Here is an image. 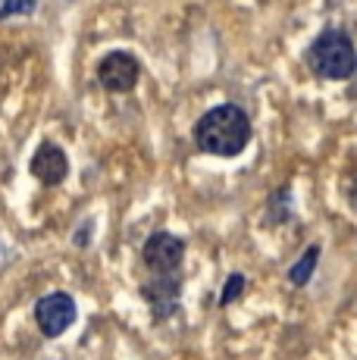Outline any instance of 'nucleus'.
Returning <instances> with one entry per match:
<instances>
[{
  "mask_svg": "<svg viewBox=\"0 0 357 360\" xmlns=\"http://www.w3.org/2000/svg\"><path fill=\"white\" fill-rule=\"evenodd\" d=\"M245 285H248V282H245V276L242 273H232L229 279H226V288H223V295H219V304H223V307H229L235 297H242Z\"/></svg>",
  "mask_w": 357,
  "mask_h": 360,
  "instance_id": "nucleus-10",
  "label": "nucleus"
},
{
  "mask_svg": "<svg viewBox=\"0 0 357 360\" xmlns=\"http://www.w3.org/2000/svg\"><path fill=\"white\" fill-rule=\"evenodd\" d=\"M197 150L214 157H238L251 141V120L235 103H219L207 110L191 129Z\"/></svg>",
  "mask_w": 357,
  "mask_h": 360,
  "instance_id": "nucleus-1",
  "label": "nucleus"
},
{
  "mask_svg": "<svg viewBox=\"0 0 357 360\" xmlns=\"http://www.w3.org/2000/svg\"><path fill=\"white\" fill-rule=\"evenodd\" d=\"M317 260H320V245H311L304 254H301V260L292 263V269H288V282L292 285H307L313 276V269H317Z\"/></svg>",
  "mask_w": 357,
  "mask_h": 360,
  "instance_id": "nucleus-8",
  "label": "nucleus"
},
{
  "mask_svg": "<svg viewBox=\"0 0 357 360\" xmlns=\"http://www.w3.org/2000/svg\"><path fill=\"white\" fill-rule=\"evenodd\" d=\"M354 72H357V69H354ZM354 94H357V88H354Z\"/></svg>",
  "mask_w": 357,
  "mask_h": 360,
  "instance_id": "nucleus-12",
  "label": "nucleus"
},
{
  "mask_svg": "<svg viewBox=\"0 0 357 360\" xmlns=\"http://www.w3.org/2000/svg\"><path fill=\"white\" fill-rule=\"evenodd\" d=\"M141 63L129 51H110L98 63V82L110 94H126L138 85Z\"/></svg>",
  "mask_w": 357,
  "mask_h": 360,
  "instance_id": "nucleus-5",
  "label": "nucleus"
},
{
  "mask_svg": "<svg viewBox=\"0 0 357 360\" xmlns=\"http://www.w3.org/2000/svg\"><path fill=\"white\" fill-rule=\"evenodd\" d=\"M75 316H79V307H75L72 295H66V292H51L44 297H38V304H35L38 329L47 338H60L75 323Z\"/></svg>",
  "mask_w": 357,
  "mask_h": 360,
  "instance_id": "nucleus-4",
  "label": "nucleus"
},
{
  "mask_svg": "<svg viewBox=\"0 0 357 360\" xmlns=\"http://www.w3.org/2000/svg\"><path fill=\"white\" fill-rule=\"evenodd\" d=\"M38 6V0H6L0 6V19H10V16H19V13H32Z\"/></svg>",
  "mask_w": 357,
  "mask_h": 360,
  "instance_id": "nucleus-11",
  "label": "nucleus"
},
{
  "mask_svg": "<svg viewBox=\"0 0 357 360\" xmlns=\"http://www.w3.org/2000/svg\"><path fill=\"white\" fill-rule=\"evenodd\" d=\"M288 200H292V191L279 188L270 200V219L273 223H288Z\"/></svg>",
  "mask_w": 357,
  "mask_h": 360,
  "instance_id": "nucleus-9",
  "label": "nucleus"
},
{
  "mask_svg": "<svg viewBox=\"0 0 357 360\" xmlns=\"http://www.w3.org/2000/svg\"><path fill=\"white\" fill-rule=\"evenodd\" d=\"M307 66L326 82H348L354 79L357 69V51L345 32L326 29L313 38L311 51H307Z\"/></svg>",
  "mask_w": 357,
  "mask_h": 360,
  "instance_id": "nucleus-2",
  "label": "nucleus"
},
{
  "mask_svg": "<svg viewBox=\"0 0 357 360\" xmlns=\"http://www.w3.org/2000/svg\"><path fill=\"white\" fill-rule=\"evenodd\" d=\"M141 297L150 304L154 310V320H169L178 310V297H182V279L178 273L169 276H154L150 282L141 285Z\"/></svg>",
  "mask_w": 357,
  "mask_h": 360,
  "instance_id": "nucleus-6",
  "label": "nucleus"
},
{
  "mask_svg": "<svg viewBox=\"0 0 357 360\" xmlns=\"http://www.w3.org/2000/svg\"><path fill=\"white\" fill-rule=\"evenodd\" d=\"M141 260L154 276L178 273V266H182V260H185V241L173 232H154L144 241Z\"/></svg>",
  "mask_w": 357,
  "mask_h": 360,
  "instance_id": "nucleus-3",
  "label": "nucleus"
},
{
  "mask_svg": "<svg viewBox=\"0 0 357 360\" xmlns=\"http://www.w3.org/2000/svg\"><path fill=\"white\" fill-rule=\"evenodd\" d=\"M29 169L41 185H60V182H66V176H70V157L63 154L60 144L44 141L35 150V157H32Z\"/></svg>",
  "mask_w": 357,
  "mask_h": 360,
  "instance_id": "nucleus-7",
  "label": "nucleus"
}]
</instances>
